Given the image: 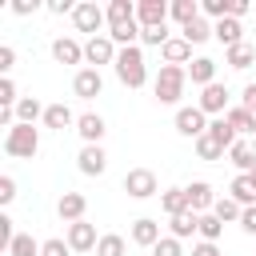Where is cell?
Segmentation results:
<instances>
[{"mask_svg":"<svg viewBox=\"0 0 256 256\" xmlns=\"http://www.w3.org/2000/svg\"><path fill=\"white\" fill-rule=\"evenodd\" d=\"M116 80L124 84V88H144L148 84V68H144V52H140V44H132V48H120V56H116Z\"/></svg>","mask_w":256,"mask_h":256,"instance_id":"6da1fadb","label":"cell"},{"mask_svg":"<svg viewBox=\"0 0 256 256\" xmlns=\"http://www.w3.org/2000/svg\"><path fill=\"white\" fill-rule=\"evenodd\" d=\"M184 84H188V68L160 64V72H156V80H152V92H156V100H160V104H180Z\"/></svg>","mask_w":256,"mask_h":256,"instance_id":"7a4b0ae2","label":"cell"},{"mask_svg":"<svg viewBox=\"0 0 256 256\" xmlns=\"http://www.w3.org/2000/svg\"><path fill=\"white\" fill-rule=\"evenodd\" d=\"M4 152H8L12 160H32V156L40 152V132H36V124H12V128L4 132Z\"/></svg>","mask_w":256,"mask_h":256,"instance_id":"3957f363","label":"cell"},{"mask_svg":"<svg viewBox=\"0 0 256 256\" xmlns=\"http://www.w3.org/2000/svg\"><path fill=\"white\" fill-rule=\"evenodd\" d=\"M72 24H76V32H88V36H104L100 28L108 24V16H104V8H100L96 0H80V4H76V12H72Z\"/></svg>","mask_w":256,"mask_h":256,"instance_id":"277c9868","label":"cell"},{"mask_svg":"<svg viewBox=\"0 0 256 256\" xmlns=\"http://www.w3.org/2000/svg\"><path fill=\"white\" fill-rule=\"evenodd\" d=\"M124 192H128L132 200H148V196L160 192V180H156L152 168H128V172H124Z\"/></svg>","mask_w":256,"mask_h":256,"instance_id":"5b68a950","label":"cell"},{"mask_svg":"<svg viewBox=\"0 0 256 256\" xmlns=\"http://www.w3.org/2000/svg\"><path fill=\"white\" fill-rule=\"evenodd\" d=\"M116 56H120V48L112 44V36H108V32H104V36H88V40H84V64H88V68L116 64Z\"/></svg>","mask_w":256,"mask_h":256,"instance_id":"8992f818","label":"cell"},{"mask_svg":"<svg viewBox=\"0 0 256 256\" xmlns=\"http://www.w3.org/2000/svg\"><path fill=\"white\" fill-rule=\"evenodd\" d=\"M228 96H232V92H228V88L216 80V84L200 88V100H196V108H200L204 116H212V120H216V116H224V112L232 108V104H228Z\"/></svg>","mask_w":256,"mask_h":256,"instance_id":"52a82bcc","label":"cell"},{"mask_svg":"<svg viewBox=\"0 0 256 256\" xmlns=\"http://www.w3.org/2000/svg\"><path fill=\"white\" fill-rule=\"evenodd\" d=\"M176 132L188 136V140H200V136L208 132V116H204L196 104H184V108H176Z\"/></svg>","mask_w":256,"mask_h":256,"instance_id":"ba28073f","label":"cell"},{"mask_svg":"<svg viewBox=\"0 0 256 256\" xmlns=\"http://www.w3.org/2000/svg\"><path fill=\"white\" fill-rule=\"evenodd\" d=\"M72 92H76L80 100H96V96L104 92V76H100V68H76V76H72Z\"/></svg>","mask_w":256,"mask_h":256,"instance_id":"9c48e42d","label":"cell"},{"mask_svg":"<svg viewBox=\"0 0 256 256\" xmlns=\"http://www.w3.org/2000/svg\"><path fill=\"white\" fill-rule=\"evenodd\" d=\"M68 248L72 252H96V244H100V236H96V224H88V220H76V224H68Z\"/></svg>","mask_w":256,"mask_h":256,"instance_id":"30bf717a","label":"cell"},{"mask_svg":"<svg viewBox=\"0 0 256 256\" xmlns=\"http://www.w3.org/2000/svg\"><path fill=\"white\" fill-rule=\"evenodd\" d=\"M228 160L236 164V172H240V176L256 172V140H252V136H240V140L228 148Z\"/></svg>","mask_w":256,"mask_h":256,"instance_id":"8fae6325","label":"cell"},{"mask_svg":"<svg viewBox=\"0 0 256 256\" xmlns=\"http://www.w3.org/2000/svg\"><path fill=\"white\" fill-rule=\"evenodd\" d=\"M136 24H140V28H160V24H168V4H164V0H140V4H136Z\"/></svg>","mask_w":256,"mask_h":256,"instance_id":"7c38bea8","label":"cell"},{"mask_svg":"<svg viewBox=\"0 0 256 256\" xmlns=\"http://www.w3.org/2000/svg\"><path fill=\"white\" fill-rule=\"evenodd\" d=\"M76 168H80L84 176H104V168H108L104 148H100V144H84V148H80V156H76Z\"/></svg>","mask_w":256,"mask_h":256,"instance_id":"4fadbf2b","label":"cell"},{"mask_svg":"<svg viewBox=\"0 0 256 256\" xmlns=\"http://www.w3.org/2000/svg\"><path fill=\"white\" fill-rule=\"evenodd\" d=\"M84 212H88V200H84V192H64V196L56 200V216H60L64 224H76V220H84Z\"/></svg>","mask_w":256,"mask_h":256,"instance_id":"5bb4252c","label":"cell"},{"mask_svg":"<svg viewBox=\"0 0 256 256\" xmlns=\"http://www.w3.org/2000/svg\"><path fill=\"white\" fill-rule=\"evenodd\" d=\"M52 60L56 64H84V44L72 36H56L52 40Z\"/></svg>","mask_w":256,"mask_h":256,"instance_id":"9a60e30c","label":"cell"},{"mask_svg":"<svg viewBox=\"0 0 256 256\" xmlns=\"http://www.w3.org/2000/svg\"><path fill=\"white\" fill-rule=\"evenodd\" d=\"M164 236H160V220H152V216H140V220H132V244H140V248H156Z\"/></svg>","mask_w":256,"mask_h":256,"instance_id":"2e32d148","label":"cell"},{"mask_svg":"<svg viewBox=\"0 0 256 256\" xmlns=\"http://www.w3.org/2000/svg\"><path fill=\"white\" fill-rule=\"evenodd\" d=\"M76 132H80V140H84V144H100V140H104V132H108V124H104V116H100V112H84V116L76 120Z\"/></svg>","mask_w":256,"mask_h":256,"instance_id":"e0dca14e","label":"cell"},{"mask_svg":"<svg viewBox=\"0 0 256 256\" xmlns=\"http://www.w3.org/2000/svg\"><path fill=\"white\" fill-rule=\"evenodd\" d=\"M188 204H192V212H196V216L212 212V204H216L212 184H208V180H192V184H188Z\"/></svg>","mask_w":256,"mask_h":256,"instance_id":"ac0fdd59","label":"cell"},{"mask_svg":"<svg viewBox=\"0 0 256 256\" xmlns=\"http://www.w3.org/2000/svg\"><path fill=\"white\" fill-rule=\"evenodd\" d=\"M212 36H216V40L224 44V52H228V48L244 44V24L232 20V16H228V20H216V24H212Z\"/></svg>","mask_w":256,"mask_h":256,"instance_id":"d6986e66","label":"cell"},{"mask_svg":"<svg viewBox=\"0 0 256 256\" xmlns=\"http://www.w3.org/2000/svg\"><path fill=\"white\" fill-rule=\"evenodd\" d=\"M160 56H164V64H176V68H188L192 64V44L184 40V36H172L164 48H160Z\"/></svg>","mask_w":256,"mask_h":256,"instance_id":"ffe728a7","label":"cell"},{"mask_svg":"<svg viewBox=\"0 0 256 256\" xmlns=\"http://www.w3.org/2000/svg\"><path fill=\"white\" fill-rule=\"evenodd\" d=\"M76 120H80V116H76V112H72L64 100L44 108V128H56V132H64V128H76Z\"/></svg>","mask_w":256,"mask_h":256,"instance_id":"44dd1931","label":"cell"},{"mask_svg":"<svg viewBox=\"0 0 256 256\" xmlns=\"http://www.w3.org/2000/svg\"><path fill=\"white\" fill-rule=\"evenodd\" d=\"M188 80H192L196 88L216 84V60H212V56H196V60L188 64Z\"/></svg>","mask_w":256,"mask_h":256,"instance_id":"7402d4cb","label":"cell"},{"mask_svg":"<svg viewBox=\"0 0 256 256\" xmlns=\"http://www.w3.org/2000/svg\"><path fill=\"white\" fill-rule=\"evenodd\" d=\"M104 16H108V28H124V24L136 20V4H132V0H112V4L104 8Z\"/></svg>","mask_w":256,"mask_h":256,"instance_id":"603a6c76","label":"cell"},{"mask_svg":"<svg viewBox=\"0 0 256 256\" xmlns=\"http://www.w3.org/2000/svg\"><path fill=\"white\" fill-rule=\"evenodd\" d=\"M160 208H164L168 216H184V212H192V204H188V188H168V192H160Z\"/></svg>","mask_w":256,"mask_h":256,"instance_id":"cb8c5ba5","label":"cell"},{"mask_svg":"<svg viewBox=\"0 0 256 256\" xmlns=\"http://www.w3.org/2000/svg\"><path fill=\"white\" fill-rule=\"evenodd\" d=\"M228 196H232L240 208H256V184H252V176H236V180L228 184Z\"/></svg>","mask_w":256,"mask_h":256,"instance_id":"d4e9b609","label":"cell"},{"mask_svg":"<svg viewBox=\"0 0 256 256\" xmlns=\"http://www.w3.org/2000/svg\"><path fill=\"white\" fill-rule=\"evenodd\" d=\"M44 108L48 104H40L36 96H20V104L12 112H16V124H36V120H44Z\"/></svg>","mask_w":256,"mask_h":256,"instance_id":"484cf974","label":"cell"},{"mask_svg":"<svg viewBox=\"0 0 256 256\" xmlns=\"http://www.w3.org/2000/svg\"><path fill=\"white\" fill-rule=\"evenodd\" d=\"M224 120L236 128V136H252V132H256V116H252L248 108H240V104H232V108L224 112Z\"/></svg>","mask_w":256,"mask_h":256,"instance_id":"4316f807","label":"cell"},{"mask_svg":"<svg viewBox=\"0 0 256 256\" xmlns=\"http://www.w3.org/2000/svg\"><path fill=\"white\" fill-rule=\"evenodd\" d=\"M224 64H228V68H236V72H244V68H252V64H256V48H252V44H236V48H228V52H224Z\"/></svg>","mask_w":256,"mask_h":256,"instance_id":"83f0119b","label":"cell"},{"mask_svg":"<svg viewBox=\"0 0 256 256\" xmlns=\"http://www.w3.org/2000/svg\"><path fill=\"white\" fill-rule=\"evenodd\" d=\"M168 16H172V20L184 28V24L200 20V4H196V0H172V4H168Z\"/></svg>","mask_w":256,"mask_h":256,"instance_id":"f1b7e54d","label":"cell"},{"mask_svg":"<svg viewBox=\"0 0 256 256\" xmlns=\"http://www.w3.org/2000/svg\"><path fill=\"white\" fill-rule=\"evenodd\" d=\"M240 204L232 200V196H216V204H212V216L220 220V224H240Z\"/></svg>","mask_w":256,"mask_h":256,"instance_id":"f546056e","label":"cell"},{"mask_svg":"<svg viewBox=\"0 0 256 256\" xmlns=\"http://www.w3.org/2000/svg\"><path fill=\"white\" fill-rule=\"evenodd\" d=\"M44 240H36L32 232H16V240L8 244V256H40Z\"/></svg>","mask_w":256,"mask_h":256,"instance_id":"4dcf8cb0","label":"cell"},{"mask_svg":"<svg viewBox=\"0 0 256 256\" xmlns=\"http://www.w3.org/2000/svg\"><path fill=\"white\" fill-rule=\"evenodd\" d=\"M168 228H172V236H176V240H188V236L200 228V216H196V212H184V216H168Z\"/></svg>","mask_w":256,"mask_h":256,"instance_id":"1f68e13d","label":"cell"},{"mask_svg":"<svg viewBox=\"0 0 256 256\" xmlns=\"http://www.w3.org/2000/svg\"><path fill=\"white\" fill-rule=\"evenodd\" d=\"M180 36H184L188 44H204V40H212V20H204V16H200V20L184 24V28H180Z\"/></svg>","mask_w":256,"mask_h":256,"instance_id":"d6a6232c","label":"cell"},{"mask_svg":"<svg viewBox=\"0 0 256 256\" xmlns=\"http://www.w3.org/2000/svg\"><path fill=\"white\" fill-rule=\"evenodd\" d=\"M208 136H212V140H220L224 148H232V144L240 140V136H236V128H232V124H228L224 116H216V120H208Z\"/></svg>","mask_w":256,"mask_h":256,"instance_id":"836d02e7","label":"cell"},{"mask_svg":"<svg viewBox=\"0 0 256 256\" xmlns=\"http://www.w3.org/2000/svg\"><path fill=\"white\" fill-rule=\"evenodd\" d=\"M192 144H196V156H200V160H224V156H228V148H224L220 140H212L208 132H204L200 140H192Z\"/></svg>","mask_w":256,"mask_h":256,"instance_id":"e575fe53","label":"cell"},{"mask_svg":"<svg viewBox=\"0 0 256 256\" xmlns=\"http://www.w3.org/2000/svg\"><path fill=\"white\" fill-rule=\"evenodd\" d=\"M96 256H128V244H124V236H116V232H104V236H100V244H96Z\"/></svg>","mask_w":256,"mask_h":256,"instance_id":"d590c367","label":"cell"},{"mask_svg":"<svg viewBox=\"0 0 256 256\" xmlns=\"http://www.w3.org/2000/svg\"><path fill=\"white\" fill-rule=\"evenodd\" d=\"M196 236H200V240H208V244H216V240L224 236V224H220L212 212H204V216H200V228H196Z\"/></svg>","mask_w":256,"mask_h":256,"instance_id":"8d00e7d4","label":"cell"},{"mask_svg":"<svg viewBox=\"0 0 256 256\" xmlns=\"http://www.w3.org/2000/svg\"><path fill=\"white\" fill-rule=\"evenodd\" d=\"M16 104H20L16 84H12V76H4V80H0V108H16Z\"/></svg>","mask_w":256,"mask_h":256,"instance_id":"74e56055","label":"cell"},{"mask_svg":"<svg viewBox=\"0 0 256 256\" xmlns=\"http://www.w3.org/2000/svg\"><path fill=\"white\" fill-rule=\"evenodd\" d=\"M152 256H184V248H180V240H176V236H164V240L152 248Z\"/></svg>","mask_w":256,"mask_h":256,"instance_id":"f35d334b","label":"cell"},{"mask_svg":"<svg viewBox=\"0 0 256 256\" xmlns=\"http://www.w3.org/2000/svg\"><path fill=\"white\" fill-rule=\"evenodd\" d=\"M40 256H72V248H68V240H60V236H52V240H44V248H40Z\"/></svg>","mask_w":256,"mask_h":256,"instance_id":"ab89813d","label":"cell"},{"mask_svg":"<svg viewBox=\"0 0 256 256\" xmlns=\"http://www.w3.org/2000/svg\"><path fill=\"white\" fill-rule=\"evenodd\" d=\"M12 64H16V48H12V44H0V72L8 76V72H12Z\"/></svg>","mask_w":256,"mask_h":256,"instance_id":"60d3db41","label":"cell"},{"mask_svg":"<svg viewBox=\"0 0 256 256\" xmlns=\"http://www.w3.org/2000/svg\"><path fill=\"white\" fill-rule=\"evenodd\" d=\"M12 200H16V180L0 176V204H12Z\"/></svg>","mask_w":256,"mask_h":256,"instance_id":"b9f144b4","label":"cell"},{"mask_svg":"<svg viewBox=\"0 0 256 256\" xmlns=\"http://www.w3.org/2000/svg\"><path fill=\"white\" fill-rule=\"evenodd\" d=\"M240 108H248V112L256 116V80L244 84V92H240Z\"/></svg>","mask_w":256,"mask_h":256,"instance_id":"7bdbcfd3","label":"cell"},{"mask_svg":"<svg viewBox=\"0 0 256 256\" xmlns=\"http://www.w3.org/2000/svg\"><path fill=\"white\" fill-rule=\"evenodd\" d=\"M36 8H40V0H12V12L16 16H32Z\"/></svg>","mask_w":256,"mask_h":256,"instance_id":"ee69618b","label":"cell"},{"mask_svg":"<svg viewBox=\"0 0 256 256\" xmlns=\"http://www.w3.org/2000/svg\"><path fill=\"white\" fill-rule=\"evenodd\" d=\"M240 228H244L248 236H256V208H244V212H240Z\"/></svg>","mask_w":256,"mask_h":256,"instance_id":"f6af8a7d","label":"cell"},{"mask_svg":"<svg viewBox=\"0 0 256 256\" xmlns=\"http://www.w3.org/2000/svg\"><path fill=\"white\" fill-rule=\"evenodd\" d=\"M48 12L64 16V12H76V4H72V0H48Z\"/></svg>","mask_w":256,"mask_h":256,"instance_id":"bcb514c9","label":"cell"},{"mask_svg":"<svg viewBox=\"0 0 256 256\" xmlns=\"http://www.w3.org/2000/svg\"><path fill=\"white\" fill-rule=\"evenodd\" d=\"M192 256H220V244H208V240H200V244L192 248Z\"/></svg>","mask_w":256,"mask_h":256,"instance_id":"7dc6e473","label":"cell"},{"mask_svg":"<svg viewBox=\"0 0 256 256\" xmlns=\"http://www.w3.org/2000/svg\"><path fill=\"white\" fill-rule=\"evenodd\" d=\"M248 176H252V184H256V172H248Z\"/></svg>","mask_w":256,"mask_h":256,"instance_id":"c3c4849f","label":"cell"},{"mask_svg":"<svg viewBox=\"0 0 256 256\" xmlns=\"http://www.w3.org/2000/svg\"><path fill=\"white\" fill-rule=\"evenodd\" d=\"M252 140H256V132H252Z\"/></svg>","mask_w":256,"mask_h":256,"instance_id":"681fc988","label":"cell"}]
</instances>
